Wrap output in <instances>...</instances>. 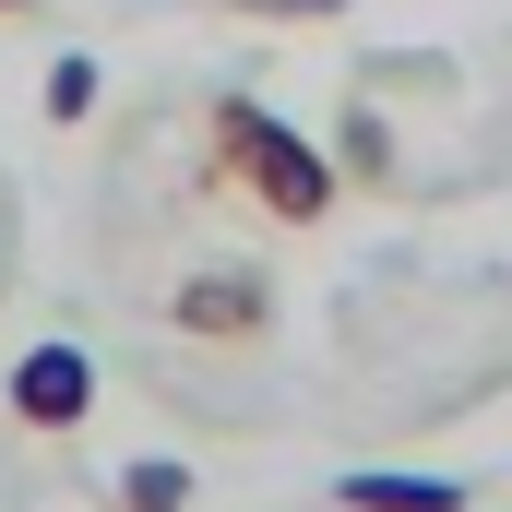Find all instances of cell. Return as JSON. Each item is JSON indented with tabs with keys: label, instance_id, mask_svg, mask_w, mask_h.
<instances>
[{
	"label": "cell",
	"instance_id": "1",
	"mask_svg": "<svg viewBox=\"0 0 512 512\" xmlns=\"http://www.w3.org/2000/svg\"><path fill=\"white\" fill-rule=\"evenodd\" d=\"M203 155H215V179H227L251 215H274V227H322V215H334V155H322L310 131H286L262 96H215V108H203Z\"/></svg>",
	"mask_w": 512,
	"mask_h": 512
},
{
	"label": "cell",
	"instance_id": "2",
	"mask_svg": "<svg viewBox=\"0 0 512 512\" xmlns=\"http://www.w3.org/2000/svg\"><path fill=\"white\" fill-rule=\"evenodd\" d=\"M167 322H179L191 346H262V334H274V286H262V262H215V274H191V286L167 298Z\"/></svg>",
	"mask_w": 512,
	"mask_h": 512
},
{
	"label": "cell",
	"instance_id": "3",
	"mask_svg": "<svg viewBox=\"0 0 512 512\" xmlns=\"http://www.w3.org/2000/svg\"><path fill=\"white\" fill-rule=\"evenodd\" d=\"M12 417L48 429V441L84 429V417H96V358H84V346H24V358H12Z\"/></svg>",
	"mask_w": 512,
	"mask_h": 512
},
{
	"label": "cell",
	"instance_id": "4",
	"mask_svg": "<svg viewBox=\"0 0 512 512\" xmlns=\"http://www.w3.org/2000/svg\"><path fill=\"white\" fill-rule=\"evenodd\" d=\"M334 501L346 512H465V489L453 477H346Z\"/></svg>",
	"mask_w": 512,
	"mask_h": 512
},
{
	"label": "cell",
	"instance_id": "5",
	"mask_svg": "<svg viewBox=\"0 0 512 512\" xmlns=\"http://www.w3.org/2000/svg\"><path fill=\"white\" fill-rule=\"evenodd\" d=\"M120 512H191V465H179V453L120 465Z\"/></svg>",
	"mask_w": 512,
	"mask_h": 512
},
{
	"label": "cell",
	"instance_id": "6",
	"mask_svg": "<svg viewBox=\"0 0 512 512\" xmlns=\"http://www.w3.org/2000/svg\"><path fill=\"white\" fill-rule=\"evenodd\" d=\"M96 108V60L72 48V60H48V120H84Z\"/></svg>",
	"mask_w": 512,
	"mask_h": 512
},
{
	"label": "cell",
	"instance_id": "7",
	"mask_svg": "<svg viewBox=\"0 0 512 512\" xmlns=\"http://www.w3.org/2000/svg\"><path fill=\"white\" fill-rule=\"evenodd\" d=\"M346 167H358V179H393V131L370 120V108H346Z\"/></svg>",
	"mask_w": 512,
	"mask_h": 512
},
{
	"label": "cell",
	"instance_id": "8",
	"mask_svg": "<svg viewBox=\"0 0 512 512\" xmlns=\"http://www.w3.org/2000/svg\"><path fill=\"white\" fill-rule=\"evenodd\" d=\"M227 12H251V24H334L346 0H227Z\"/></svg>",
	"mask_w": 512,
	"mask_h": 512
},
{
	"label": "cell",
	"instance_id": "9",
	"mask_svg": "<svg viewBox=\"0 0 512 512\" xmlns=\"http://www.w3.org/2000/svg\"><path fill=\"white\" fill-rule=\"evenodd\" d=\"M12 12H36V0H0V24H12Z\"/></svg>",
	"mask_w": 512,
	"mask_h": 512
}]
</instances>
